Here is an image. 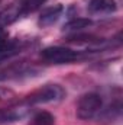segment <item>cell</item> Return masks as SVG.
I'll use <instances>...</instances> for the list:
<instances>
[{"mask_svg":"<svg viewBox=\"0 0 123 125\" xmlns=\"http://www.w3.org/2000/svg\"><path fill=\"white\" fill-rule=\"evenodd\" d=\"M0 99H1V92H0Z\"/></svg>","mask_w":123,"mask_h":125,"instance_id":"obj_13","label":"cell"},{"mask_svg":"<svg viewBox=\"0 0 123 125\" xmlns=\"http://www.w3.org/2000/svg\"><path fill=\"white\" fill-rule=\"evenodd\" d=\"M29 70L25 68L23 65H15V67H9L6 70H1L0 71V82H4V80H10V79H18L20 77L22 74H28Z\"/></svg>","mask_w":123,"mask_h":125,"instance_id":"obj_9","label":"cell"},{"mask_svg":"<svg viewBox=\"0 0 123 125\" xmlns=\"http://www.w3.org/2000/svg\"><path fill=\"white\" fill-rule=\"evenodd\" d=\"M4 41H7V32L4 31V28L0 26V44H3Z\"/></svg>","mask_w":123,"mask_h":125,"instance_id":"obj_12","label":"cell"},{"mask_svg":"<svg viewBox=\"0 0 123 125\" xmlns=\"http://www.w3.org/2000/svg\"><path fill=\"white\" fill-rule=\"evenodd\" d=\"M29 125H55V118H54L52 114H49L46 111H42V112H38L32 118Z\"/></svg>","mask_w":123,"mask_h":125,"instance_id":"obj_10","label":"cell"},{"mask_svg":"<svg viewBox=\"0 0 123 125\" xmlns=\"http://www.w3.org/2000/svg\"><path fill=\"white\" fill-rule=\"evenodd\" d=\"M20 15H23L20 6H9V7H6L4 10L0 12V26L4 28V26L12 25L13 22H16L20 18Z\"/></svg>","mask_w":123,"mask_h":125,"instance_id":"obj_7","label":"cell"},{"mask_svg":"<svg viewBox=\"0 0 123 125\" xmlns=\"http://www.w3.org/2000/svg\"><path fill=\"white\" fill-rule=\"evenodd\" d=\"M41 57L46 62H52V64H68L80 58L77 51L67 47H60V45H54L42 50Z\"/></svg>","mask_w":123,"mask_h":125,"instance_id":"obj_3","label":"cell"},{"mask_svg":"<svg viewBox=\"0 0 123 125\" xmlns=\"http://www.w3.org/2000/svg\"><path fill=\"white\" fill-rule=\"evenodd\" d=\"M45 1H46V0H22V3H20L22 13H29V12L38 10Z\"/></svg>","mask_w":123,"mask_h":125,"instance_id":"obj_11","label":"cell"},{"mask_svg":"<svg viewBox=\"0 0 123 125\" xmlns=\"http://www.w3.org/2000/svg\"><path fill=\"white\" fill-rule=\"evenodd\" d=\"M103 106V100L97 93H86L78 99L77 103V116L83 121L94 118Z\"/></svg>","mask_w":123,"mask_h":125,"instance_id":"obj_1","label":"cell"},{"mask_svg":"<svg viewBox=\"0 0 123 125\" xmlns=\"http://www.w3.org/2000/svg\"><path fill=\"white\" fill-rule=\"evenodd\" d=\"M117 9L114 0H91L88 4V10L96 15H107L113 13Z\"/></svg>","mask_w":123,"mask_h":125,"instance_id":"obj_6","label":"cell"},{"mask_svg":"<svg viewBox=\"0 0 123 125\" xmlns=\"http://www.w3.org/2000/svg\"><path fill=\"white\" fill-rule=\"evenodd\" d=\"M62 12H64V7H62L61 4H55V6L46 7V9L42 10L38 23H39L41 26H44V28H45V26H51V25H54V23L60 19V16L62 15Z\"/></svg>","mask_w":123,"mask_h":125,"instance_id":"obj_4","label":"cell"},{"mask_svg":"<svg viewBox=\"0 0 123 125\" xmlns=\"http://www.w3.org/2000/svg\"><path fill=\"white\" fill-rule=\"evenodd\" d=\"M22 47H23V44L19 39L4 41L3 44H0V64L18 55L22 51Z\"/></svg>","mask_w":123,"mask_h":125,"instance_id":"obj_5","label":"cell"},{"mask_svg":"<svg viewBox=\"0 0 123 125\" xmlns=\"http://www.w3.org/2000/svg\"><path fill=\"white\" fill-rule=\"evenodd\" d=\"M90 25H91V21L88 18H75V19L68 21L62 26V31L67 32V33H75V32H80L86 28H88Z\"/></svg>","mask_w":123,"mask_h":125,"instance_id":"obj_8","label":"cell"},{"mask_svg":"<svg viewBox=\"0 0 123 125\" xmlns=\"http://www.w3.org/2000/svg\"><path fill=\"white\" fill-rule=\"evenodd\" d=\"M65 96V90L60 84H46L35 92H32L26 102L29 105H39V103H52V102H60Z\"/></svg>","mask_w":123,"mask_h":125,"instance_id":"obj_2","label":"cell"}]
</instances>
